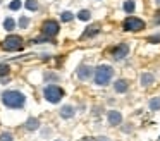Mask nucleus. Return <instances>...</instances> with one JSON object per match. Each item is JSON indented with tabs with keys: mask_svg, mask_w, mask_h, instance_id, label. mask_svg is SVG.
Returning <instances> with one entry per match:
<instances>
[{
	"mask_svg": "<svg viewBox=\"0 0 160 141\" xmlns=\"http://www.w3.org/2000/svg\"><path fill=\"white\" fill-rule=\"evenodd\" d=\"M24 127H26L28 131H36V129L40 127V119H36V117H29V119L26 120Z\"/></svg>",
	"mask_w": 160,
	"mask_h": 141,
	"instance_id": "nucleus-13",
	"label": "nucleus"
},
{
	"mask_svg": "<svg viewBox=\"0 0 160 141\" xmlns=\"http://www.w3.org/2000/svg\"><path fill=\"white\" fill-rule=\"evenodd\" d=\"M107 122L108 126H121L122 124V113L119 110H108L107 112Z\"/></svg>",
	"mask_w": 160,
	"mask_h": 141,
	"instance_id": "nucleus-9",
	"label": "nucleus"
},
{
	"mask_svg": "<svg viewBox=\"0 0 160 141\" xmlns=\"http://www.w3.org/2000/svg\"><path fill=\"white\" fill-rule=\"evenodd\" d=\"M4 28L7 31H14L16 29V21L12 19V17H5L4 19Z\"/></svg>",
	"mask_w": 160,
	"mask_h": 141,
	"instance_id": "nucleus-18",
	"label": "nucleus"
},
{
	"mask_svg": "<svg viewBox=\"0 0 160 141\" xmlns=\"http://www.w3.org/2000/svg\"><path fill=\"white\" fill-rule=\"evenodd\" d=\"M45 79H47V81H57V79H59V76H57V74H50V72H47V74H45Z\"/></svg>",
	"mask_w": 160,
	"mask_h": 141,
	"instance_id": "nucleus-26",
	"label": "nucleus"
},
{
	"mask_svg": "<svg viewBox=\"0 0 160 141\" xmlns=\"http://www.w3.org/2000/svg\"><path fill=\"white\" fill-rule=\"evenodd\" d=\"M114 91L119 93V95H124V93H128V91H129V81H128V79H124V78L115 79V83H114Z\"/></svg>",
	"mask_w": 160,
	"mask_h": 141,
	"instance_id": "nucleus-10",
	"label": "nucleus"
},
{
	"mask_svg": "<svg viewBox=\"0 0 160 141\" xmlns=\"http://www.w3.org/2000/svg\"><path fill=\"white\" fill-rule=\"evenodd\" d=\"M98 33H100V28L98 26H90V28H86V31L83 33L81 38H93V36H97Z\"/></svg>",
	"mask_w": 160,
	"mask_h": 141,
	"instance_id": "nucleus-15",
	"label": "nucleus"
},
{
	"mask_svg": "<svg viewBox=\"0 0 160 141\" xmlns=\"http://www.w3.org/2000/svg\"><path fill=\"white\" fill-rule=\"evenodd\" d=\"M145 28H146L145 21L136 17V16H128L122 21V29L126 33H138V31H143Z\"/></svg>",
	"mask_w": 160,
	"mask_h": 141,
	"instance_id": "nucleus-4",
	"label": "nucleus"
},
{
	"mask_svg": "<svg viewBox=\"0 0 160 141\" xmlns=\"http://www.w3.org/2000/svg\"><path fill=\"white\" fill-rule=\"evenodd\" d=\"M153 21H155V24H160V9L155 10V14H153Z\"/></svg>",
	"mask_w": 160,
	"mask_h": 141,
	"instance_id": "nucleus-27",
	"label": "nucleus"
},
{
	"mask_svg": "<svg viewBox=\"0 0 160 141\" xmlns=\"http://www.w3.org/2000/svg\"><path fill=\"white\" fill-rule=\"evenodd\" d=\"M2 48L5 52H16L22 48V38L18 34H9L4 41H2Z\"/></svg>",
	"mask_w": 160,
	"mask_h": 141,
	"instance_id": "nucleus-5",
	"label": "nucleus"
},
{
	"mask_svg": "<svg viewBox=\"0 0 160 141\" xmlns=\"http://www.w3.org/2000/svg\"><path fill=\"white\" fill-rule=\"evenodd\" d=\"M95 141H112V139H110V138H107V136H98Z\"/></svg>",
	"mask_w": 160,
	"mask_h": 141,
	"instance_id": "nucleus-28",
	"label": "nucleus"
},
{
	"mask_svg": "<svg viewBox=\"0 0 160 141\" xmlns=\"http://www.w3.org/2000/svg\"><path fill=\"white\" fill-rule=\"evenodd\" d=\"M155 2H157V5H158V7H160V0H155Z\"/></svg>",
	"mask_w": 160,
	"mask_h": 141,
	"instance_id": "nucleus-29",
	"label": "nucleus"
},
{
	"mask_svg": "<svg viewBox=\"0 0 160 141\" xmlns=\"http://www.w3.org/2000/svg\"><path fill=\"white\" fill-rule=\"evenodd\" d=\"M112 78H114V67H112V65L102 64L95 69L93 81L97 86H108L112 83Z\"/></svg>",
	"mask_w": 160,
	"mask_h": 141,
	"instance_id": "nucleus-2",
	"label": "nucleus"
},
{
	"mask_svg": "<svg viewBox=\"0 0 160 141\" xmlns=\"http://www.w3.org/2000/svg\"><path fill=\"white\" fill-rule=\"evenodd\" d=\"M76 16H78V19H79V21H90V19H91V12H90L88 9L79 10V12H78Z\"/></svg>",
	"mask_w": 160,
	"mask_h": 141,
	"instance_id": "nucleus-17",
	"label": "nucleus"
},
{
	"mask_svg": "<svg viewBox=\"0 0 160 141\" xmlns=\"http://www.w3.org/2000/svg\"><path fill=\"white\" fill-rule=\"evenodd\" d=\"M9 72H11V67H9L7 64H0V76H2V78L7 76Z\"/></svg>",
	"mask_w": 160,
	"mask_h": 141,
	"instance_id": "nucleus-24",
	"label": "nucleus"
},
{
	"mask_svg": "<svg viewBox=\"0 0 160 141\" xmlns=\"http://www.w3.org/2000/svg\"><path fill=\"white\" fill-rule=\"evenodd\" d=\"M0 141H14V136L9 131H4V133L0 134Z\"/></svg>",
	"mask_w": 160,
	"mask_h": 141,
	"instance_id": "nucleus-22",
	"label": "nucleus"
},
{
	"mask_svg": "<svg viewBox=\"0 0 160 141\" xmlns=\"http://www.w3.org/2000/svg\"><path fill=\"white\" fill-rule=\"evenodd\" d=\"M93 74H95V69L88 64H81L79 67L76 69V76H78L79 81H90Z\"/></svg>",
	"mask_w": 160,
	"mask_h": 141,
	"instance_id": "nucleus-8",
	"label": "nucleus"
},
{
	"mask_svg": "<svg viewBox=\"0 0 160 141\" xmlns=\"http://www.w3.org/2000/svg\"><path fill=\"white\" fill-rule=\"evenodd\" d=\"M72 19H74V14L71 12V10H64V12L60 14V21H62V23H71Z\"/></svg>",
	"mask_w": 160,
	"mask_h": 141,
	"instance_id": "nucleus-19",
	"label": "nucleus"
},
{
	"mask_svg": "<svg viewBox=\"0 0 160 141\" xmlns=\"http://www.w3.org/2000/svg\"><path fill=\"white\" fill-rule=\"evenodd\" d=\"M64 95H66V91L57 84H47L45 88H43V96H45V100L50 103H59L60 100L64 98Z\"/></svg>",
	"mask_w": 160,
	"mask_h": 141,
	"instance_id": "nucleus-3",
	"label": "nucleus"
},
{
	"mask_svg": "<svg viewBox=\"0 0 160 141\" xmlns=\"http://www.w3.org/2000/svg\"><path fill=\"white\" fill-rule=\"evenodd\" d=\"M2 103L9 108H22L26 103V95L18 89H7L2 93Z\"/></svg>",
	"mask_w": 160,
	"mask_h": 141,
	"instance_id": "nucleus-1",
	"label": "nucleus"
},
{
	"mask_svg": "<svg viewBox=\"0 0 160 141\" xmlns=\"http://www.w3.org/2000/svg\"><path fill=\"white\" fill-rule=\"evenodd\" d=\"M21 7H22V2H21V0H12V2L9 3V9H11V10H19Z\"/></svg>",
	"mask_w": 160,
	"mask_h": 141,
	"instance_id": "nucleus-23",
	"label": "nucleus"
},
{
	"mask_svg": "<svg viewBox=\"0 0 160 141\" xmlns=\"http://www.w3.org/2000/svg\"><path fill=\"white\" fill-rule=\"evenodd\" d=\"M55 141H60V139H55Z\"/></svg>",
	"mask_w": 160,
	"mask_h": 141,
	"instance_id": "nucleus-30",
	"label": "nucleus"
},
{
	"mask_svg": "<svg viewBox=\"0 0 160 141\" xmlns=\"http://www.w3.org/2000/svg\"><path fill=\"white\" fill-rule=\"evenodd\" d=\"M153 83H155V76L152 72H143L139 76V84H141V88H150V86H153Z\"/></svg>",
	"mask_w": 160,
	"mask_h": 141,
	"instance_id": "nucleus-11",
	"label": "nucleus"
},
{
	"mask_svg": "<svg viewBox=\"0 0 160 141\" xmlns=\"http://www.w3.org/2000/svg\"><path fill=\"white\" fill-rule=\"evenodd\" d=\"M148 108L152 110V112L160 110V96H153V98L150 100V102H148Z\"/></svg>",
	"mask_w": 160,
	"mask_h": 141,
	"instance_id": "nucleus-16",
	"label": "nucleus"
},
{
	"mask_svg": "<svg viewBox=\"0 0 160 141\" xmlns=\"http://www.w3.org/2000/svg\"><path fill=\"white\" fill-rule=\"evenodd\" d=\"M60 31V26L55 19H47L45 23L42 24V33L43 36H48V38H55Z\"/></svg>",
	"mask_w": 160,
	"mask_h": 141,
	"instance_id": "nucleus-6",
	"label": "nucleus"
},
{
	"mask_svg": "<svg viewBox=\"0 0 160 141\" xmlns=\"http://www.w3.org/2000/svg\"><path fill=\"white\" fill-rule=\"evenodd\" d=\"M24 7L28 10H31V12H35V10H38V2L36 0H26V3H24Z\"/></svg>",
	"mask_w": 160,
	"mask_h": 141,
	"instance_id": "nucleus-20",
	"label": "nucleus"
},
{
	"mask_svg": "<svg viewBox=\"0 0 160 141\" xmlns=\"http://www.w3.org/2000/svg\"><path fill=\"white\" fill-rule=\"evenodd\" d=\"M18 24H19V28H28L29 26V17H26V16H21L19 17V21H18Z\"/></svg>",
	"mask_w": 160,
	"mask_h": 141,
	"instance_id": "nucleus-21",
	"label": "nucleus"
},
{
	"mask_svg": "<svg viewBox=\"0 0 160 141\" xmlns=\"http://www.w3.org/2000/svg\"><path fill=\"white\" fill-rule=\"evenodd\" d=\"M122 10H124L126 14H134L136 2L134 0H124V3H122Z\"/></svg>",
	"mask_w": 160,
	"mask_h": 141,
	"instance_id": "nucleus-14",
	"label": "nucleus"
},
{
	"mask_svg": "<svg viewBox=\"0 0 160 141\" xmlns=\"http://www.w3.org/2000/svg\"><path fill=\"white\" fill-rule=\"evenodd\" d=\"M110 55H112L114 60H124L129 55V45L128 43H119V45H115V47H112Z\"/></svg>",
	"mask_w": 160,
	"mask_h": 141,
	"instance_id": "nucleus-7",
	"label": "nucleus"
},
{
	"mask_svg": "<svg viewBox=\"0 0 160 141\" xmlns=\"http://www.w3.org/2000/svg\"><path fill=\"white\" fill-rule=\"evenodd\" d=\"M74 113H76V110H74L72 105H64V107H60V110H59V115L62 117V119H72Z\"/></svg>",
	"mask_w": 160,
	"mask_h": 141,
	"instance_id": "nucleus-12",
	"label": "nucleus"
},
{
	"mask_svg": "<svg viewBox=\"0 0 160 141\" xmlns=\"http://www.w3.org/2000/svg\"><path fill=\"white\" fill-rule=\"evenodd\" d=\"M148 41L150 43H160V34H152V36H148Z\"/></svg>",
	"mask_w": 160,
	"mask_h": 141,
	"instance_id": "nucleus-25",
	"label": "nucleus"
}]
</instances>
